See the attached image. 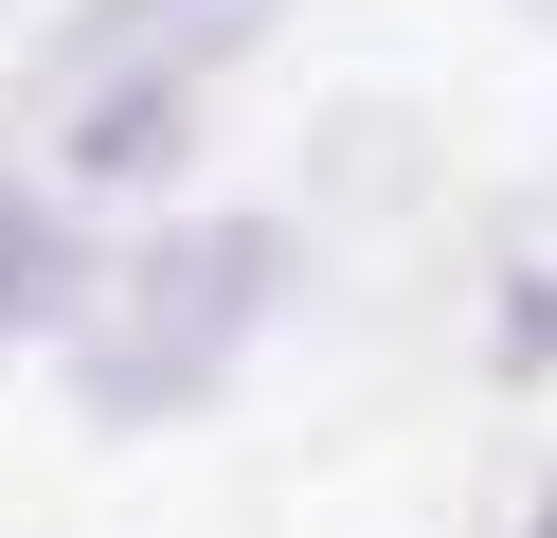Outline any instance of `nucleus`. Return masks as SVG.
<instances>
[{"mask_svg": "<svg viewBox=\"0 0 557 538\" xmlns=\"http://www.w3.org/2000/svg\"><path fill=\"white\" fill-rule=\"evenodd\" d=\"M270 287H288V234H270V215H181V234H145L109 287H90V323H73V395L109 430L198 413V395L234 377V341L270 323Z\"/></svg>", "mask_w": 557, "mask_h": 538, "instance_id": "f257e3e1", "label": "nucleus"}, {"mask_svg": "<svg viewBox=\"0 0 557 538\" xmlns=\"http://www.w3.org/2000/svg\"><path fill=\"white\" fill-rule=\"evenodd\" d=\"M270 36V0H73L54 18V90H90V72H216V54H252Z\"/></svg>", "mask_w": 557, "mask_h": 538, "instance_id": "f03ea898", "label": "nucleus"}, {"mask_svg": "<svg viewBox=\"0 0 557 538\" xmlns=\"http://www.w3.org/2000/svg\"><path fill=\"white\" fill-rule=\"evenodd\" d=\"M198 143V72H90V90H54V162L73 179H181Z\"/></svg>", "mask_w": 557, "mask_h": 538, "instance_id": "7ed1b4c3", "label": "nucleus"}, {"mask_svg": "<svg viewBox=\"0 0 557 538\" xmlns=\"http://www.w3.org/2000/svg\"><path fill=\"white\" fill-rule=\"evenodd\" d=\"M90 251H73V215H18L0 198V341H37V323H90Z\"/></svg>", "mask_w": 557, "mask_h": 538, "instance_id": "20e7f679", "label": "nucleus"}, {"mask_svg": "<svg viewBox=\"0 0 557 538\" xmlns=\"http://www.w3.org/2000/svg\"><path fill=\"white\" fill-rule=\"evenodd\" d=\"M504 359H557V270L521 287V305H504Z\"/></svg>", "mask_w": 557, "mask_h": 538, "instance_id": "39448f33", "label": "nucleus"}, {"mask_svg": "<svg viewBox=\"0 0 557 538\" xmlns=\"http://www.w3.org/2000/svg\"><path fill=\"white\" fill-rule=\"evenodd\" d=\"M540 538H557V502H540Z\"/></svg>", "mask_w": 557, "mask_h": 538, "instance_id": "423d86ee", "label": "nucleus"}]
</instances>
